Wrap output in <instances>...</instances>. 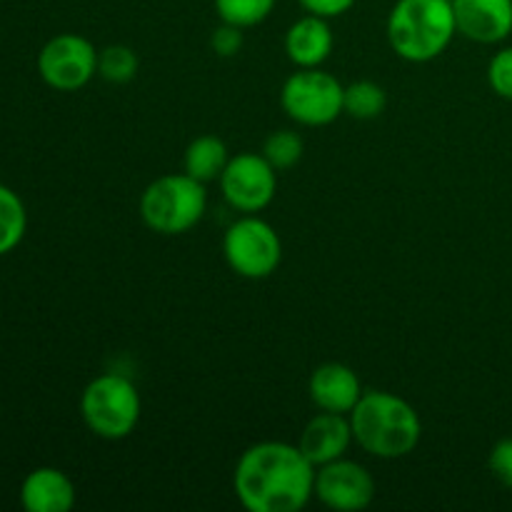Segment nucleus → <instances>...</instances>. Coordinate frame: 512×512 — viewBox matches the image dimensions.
I'll return each instance as SVG.
<instances>
[{"label": "nucleus", "instance_id": "a211bd4d", "mask_svg": "<svg viewBox=\"0 0 512 512\" xmlns=\"http://www.w3.org/2000/svg\"><path fill=\"white\" fill-rule=\"evenodd\" d=\"M388 95L373 80H358L345 88L343 95V113H348L355 120H375L385 113Z\"/></svg>", "mask_w": 512, "mask_h": 512}, {"label": "nucleus", "instance_id": "1a4fd4ad", "mask_svg": "<svg viewBox=\"0 0 512 512\" xmlns=\"http://www.w3.org/2000/svg\"><path fill=\"white\" fill-rule=\"evenodd\" d=\"M220 188L225 200L240 213H260L268 208L278 190V170L258 153H240L228 160Z\"/></svg>", "mask_w": 512, "mask_h": 512}, {"label": "nucleus", "instance_id": "6e6552de", "mask_svg": "<svg viewBox=\"0 0 512 512\" xmlns=\"http://www.w3.org/2000/svg\"><path fill=\"white\" fill-rule=\"evenodd\" d=\"M98 50L78 33H60L50 38L38 53V73L45 85L60 93L85 88L98 73Z\"/></svg>", "mask_w": 512, "mask_h": 512}, {"label": "nucleus", "instance_id": "ddd939ff", "mask_svg": "<svg viewBox=\"0 0 512 512\" xmlns=\"http://www.w3.org/2000/svg\"><path fill=\"white\" fill-rule=\"evenodd\" d=\"M350 443H353V428H350L348 415L323 410L305 425L298 448L315 468H320V465L343 458Z\"/></svg>", "mask_w": 512, "mask_h": 512}, {"label": "nucleus", "instance_id": "423d86ee", "mask_svg": "<svg viewBox=\"0 0 512 512\" xmlns=\"http://www.w3.org/2000/svg\"><path fill=\"white\" fill-rule=\"evenodd\" d=\"M345 85L335 75L320 68H298L280 93V103L288 118L308 128H323L343 115Z\"/></svg>", "mask_w": 512, "mask_h": 512}, {"label": "nucleus", "instance_id": "0eeeda50", "mask_svg": "<svg viewBox=\"0 0 512 512\" xmlns=\"http://www.w3.org/2000/svg\"><path fill=\"white\" fill-rule=\"evenodd\" d=\"M223 253L240 278L263 280L278 270L283 260V243L273 225L255 215H245L225 230Z\"/></svg>", "mask_w": 512, "mask_h": 512}, {"label": "nucleus", "instance_id": "6ab92c4d", "mask_svg": "<svg viewBox=\"0 0 512 512\" xmlns=\"http://www.w3.org/2000/svg\"><path fill=\"white\" fill-rule=\"evenodd\" d=\"M278 0H215V13L223 23L238 28H253L268 20Z\"/></svg>", "mask_w": 512, "mask_h": 512}, {"label": "nucleus", "instance_id": "f03ea898", "mask_svg": "<svg viewBox=\"0 0 512 512\" xmlns=\"http://www.w3.org/2000/svg\"><path fill=\"white\" fill-rule=\"evenodd\" d=\"M348 418L355 443L375 458H405L423 438L418 410L408 400L385 390H365Z\"/></svg>", "mask_w": 512, "mask_h": 512}, {"label": "nucleus", "instance_id": "7ed1b4c3", "mask_svg": "<svg viewBox=\"0 0 512 512\" xmlns=\"http://www.w3.org/2000/svg\"><path fill=\"white\" fill-rule=\"evenodd\" d=\"M455 25L450 0H398L388 15V43L408 63H430L453 43Z\"/></svg>", "mask_w": 512, "mask_h": 512}, {"label": "nucleus", "instance_id": "20e7f679", "mask_svg": "<svg viewBox=\"0 0 512 512\" xmlns=\"http://www.w3.org/2000/svg\"><path fill=\"white\" fill-rule=\"evenodd\" d=\"M208 208L205 183L188 173H170L153 180L140 195V218L153 233L180 235L203 220Z\"/></svg>", "mask_w": 512, "mask_h": 512}, {"label": "nucleus", "instance_id": "9d476101", "mask_svg": "<svg viewBox=\"0 0 512 512\" xmlns=\"http://www.w3.org/2000/svg\"><path fill=\"white\" fill-rule=\"evenodd\" d=\"M315 498L338 512L365 510L375 500V480L363 465L338 458L315 470Z\"/></svg>", "mask_w": 512, "mask_h": 512}, {"label": "nucleus", "instance_id": "412c9836", "mask_svg": "<svg viewBox=\"0 0 512 512\" xmlns=\"http://www.w3.org/2000/svg\"><path fill=\"white\" fill-rule=\"evenodd\" d=\"M263 155L275 170H288L303 158V138L293 130H278L270 133L263 145Z\"/></svg>", "mask_w": 512, "mask_h": 512}, {"label": "nucleus", "instance_id": "f3484780", "mask_svg": "<svg viewBox=\"0 0 512 512\" xmlns=\"http://www.w3.org/2000/svg\"><path fill=\"white\" fill-rule=\"evenodd\" d=\"M28 230V210L13 188L0 183V258L13 253Z\"/></svg>", "mask_w": 512, "mask_h": 512}, {"label": "nucleus", "instance_id": "4be33fe9", "mask_svg": "<svg viewBox=\"0 0 512 512\" xmlns=\"http://www.w3.org/2000/svg\"><path fill=\"white\" fill-rule=\"evenodd\" d=\"M488 80L500 98L512 100V48L500 50L488 68Z\"/></svg>", "mask_w": 512, "mask_h": 512}, {"label": "nucleus", "instance_id": "f257e3e1", "mask_svg": "<svg viewBox=\"0 0 512 512\" xmlns=\"http://www.w3.org/2000/svg\"><path fill=\"white\" fill-rule=\"evenodd\" d=\"M315 470L298 445L265 440L240 455L233 488L250 512H298L315 498Z\"/></svg>", "mask_w": 512, "mask_h": 512}, {"label": "nucleus", "instance_id": "4468645a", "mask_svg": "<svg viewBox=\"0 0 512 512\" xmlns=\"http://www.w3.org/2000/svg\"><path fill=\"white\" fill-rule=\"evenodd\" d=\"M285 53L298 68H320L333 53V30L328 18L308 13L285 33Z\"/></svg>", "mask_w": 512, "mask_h": 512}, {"label": "nucleus", "instance_id": "f8f14e48", "mask_svg": "<svg viewBox=\"0 0 512 512\" xmlns=\"http://www.w3.org/2000/svg\"><path fill=\"white\" fill-rule=\"evenodd\" d=\"M310 400L325 413L350 415V410L363 398V383L358 373L343 363H325L313 370L308 383Z\"/></svg>", "mask_w": 512, "mask_h": 512}, {"label": "nucleus", "instance_id": "5701e85b", "mask_svg": "<svg viewBox=\"0 0 512 512\" xmlns=\"http://www.w3.org/2000/svg\"><path fill=\"white\" fill-rule=\"evenodd\" d=\"M210 48H213V53H218L220 58H233V55H238L240 48H243V28L223 23L218 30H213V35H210Z\"/></svg>", "mask_w": 512, "mask_h": 512}, {"label": "nucleus", "instance_id": "39448f33", "mask_svg": "<svg viewBox=\"0 0 512 512\" xmlns=\"http://www.w3.org/2000/svg\"><path fill=\"white\" fill-rule=\"evenodd\" d=\"M80 415L93 435L103 440H123L140 423V393L125 375L105 373L85 385L80 395Z\"/></svg>", "mask_w": 512, "mask_h": 512}, {"label": "nucleus", "instance_id": "b1692460", "mask_svg": "<svg viewBox=\"0 0 512 512\" xmlns=\"http://www.w3.org/2000/svg\"><path fill=\"white\" fill-rule=\"evenodd\" d=\"M488 465L490 473H493L500 483L512 488V438L500 440V443L495 445L493 453H490Z\"/></svg>", "mask_w": 512, "mask_h": 512}, {"label": "nucleus", "instance_id": "393cba45", "mask_svg": "<svg viewBox=\"0 0 512 512\" xmlns=\"http://www.w3.org/2000/svg\"><path fill=\"white\" fill-rule=\"evenodd\" d=\"M308 13L320 15V18H338V15L348 13L358 0H298Z\"/></svg>", "mask_w": 512, "mask_h": 512}, {"label": "nucleus", "instance_id": "9b49d317", "mask_svg": "<svg viewBox=\"0 0 512 512\" xmlns=\"http://www.w3.org/2000/svg\"><path fill=\"white\" fill-rule=\"evenodd\" d=\"M458 33L475 43H500L512 33V0H450Z\"/></svg>", "mask_w": 512, "mask_h": 512}, {"label": "nucleus", "instance_id": "aec40b11", "mask_svg": "<svg viewBox=\"0 0 512 512\" xmlns=\"http://www.w3.org/2000/svg\"><path fill=\"white\" fill-rule=\"evenodd\" d=\"M138 53L128 45H108L98 55V75L108 83L123 85L138 75Z\"/></svg>", "mask_w": 512, "mask_h": 512}, {"label": "nucleus", "instance_id": "dca6fc26", "mask_svg": "<svg viewBox=\"0 0 512 512\" xmlns=\"http://www.w3.org/2000/svg\"><path fill=\"white\" fill-rule=\"evenodd\" d=\"M228 160V148L218 135H200L185 148L183 165L190 178L200 183H213V180H220Z\"/></svg>", "mask_w": 512, "mask_h": 512}, {"label": "nucleus", "instance_id": "2eb2a0df", "mask_svg": "<svg viewBox=\"0 0 512 512\" xmlns=\"http://www.w3.org/2000/svg\"><path fill=\"white\" fill-rule=\"evenodd\" d=\"M20 505L28 512H68L75 505V485L63 470L35 468L20 485Z\"/></svg>", "mask_w": 512, "mask_h": 512}]
</instances>
